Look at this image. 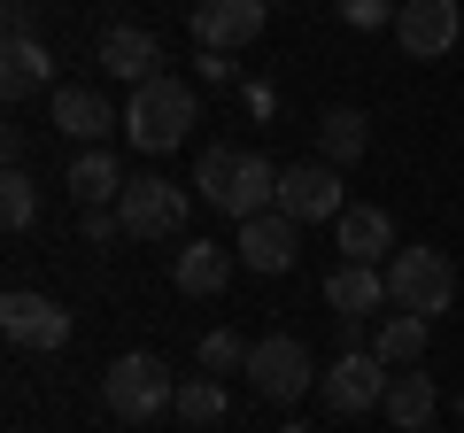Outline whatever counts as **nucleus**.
I'll return each instance as SVG.
<instances>
[{
  "label": "nucleus",
  "instance_id": "7",
  "mask_svg": "<svg viewBox=\"0 0 464 433\" xmlns=\"http://www.w3.org/2000/svg\"><path fill=\"white\" fill-rule=\"evenodd\" d=\"M0 333L16 341V349L54 356L70 341V310H63V302H47V294H32V286H8V294H0Z\"/></svg>",
  "mask_w": 464,
  "mask_h": 433
},
{
  "label": "nucleus",
  "instance_id": "22",
  "mask_svg": "<svg viewBox=\"0 0 464 433\" xmlns=\"http://www.w3.org/2000/svg\"><path fill=\"white\" fill-rule=\"evenodd\" d=\"M380 410L395 418V433H426V426H433V410H441V387H433L426 371H395V387H387Z\"/></svg>",
  "mask_w": 464,
  "mask_h": 433
},
{
  "label": "nucleus",
  "instance_id": "20",
  "mask_svg": "<svg viewBox=\"0 0 464 433\" xmlns=\"http://www.w3.org/2000/svg\"><path fill=\"white\" fill-rule=\"evenodd\" d=\"M426 333H433V317L387 310V317H380V333H372V356H380L387 371H418V356H426Z\"/></svg>",
  "mask_w": 464,
  "mask_h": 433
},
{
  "label": "nucleus",
  "instance_id": "4",
  "mask_svg": "<svg viewBox=\"0 0 464 433\" xmlns=\"http://www.w3.org/2000/svg\"><path fill=\"white\" fill-rule=\"evenodd\" d=\"M449 302H457V264L441 248H395L387 255V310L441 317Z\"/></svg>",
  "mask_w": 464,
  "mask_h": 433
},
{
  "label": "nucleus",
  "instance_id": "28",
  "mask_svg": "<svg viewBox=\"0 0 464 433\" xmlns=\"http://www.w3.org/2000/svg\"><path fill=\"white\" fill-rule=\"evenodd\" d=\"M194 78H201V85H225V78H232V54L201 47V54H194Z\"/></svg>",
  "mask_w": 464,
  "mask_h": 433
},
{
  "label": "nucleus",
  "instance_id": "14",
  "mask_svg": "<svg viewBox=\"0 0 464 433\" xmlns=\"http://www.w3.org/2000/svg\"><path fill=\"white\" fill-rule=\"evenodd\" d=\"M101 70H109L116 85H148V78H163V47H155V32H140V24H109V32H101Z\"/></svg>",
  "mask_w": 464,
  "mask_h": 433
},
{
  "label": "nucleus",
  "instance_id": "18",
  "mask_svg": "<svg viewBox=\"0 0 464 433\" xmlns=\"http://www.w3.org/2000/svg\"><path fill=\"white\" fill-rule=\"evenodd\" d=\"M325 310L364 325L372 310H387V271H372V264H341V271L325 279Z\"/></svg>",
  "mask_w": 464,
  "mask_h": 433
},
{
  "label": "nucleus",
  "instance_id": "19",
  "mask_svg": "<svg viewBox=\"0 0 464 433\" xmlns=\"http://www.w3.org/2000/svg\"><path fill=\"white\" fill-rule=\"evenodd\" d=\"M47 78H54V47L47 39H8V47H0V93L8 101H32Z\"/></svg>",
  "mask_w": 464,
  "mask_h": 433
},
{
  "label": "nucleus",
  "instance_id": "15",
  "mask_svg": "<svg viewBox=\"0 0 464 433\" xmlns=\"http://www.w3.org/2000/svg\"><path fill=\"white\" fill-rule=\"evenodd\" d=\"M341 264H372L380 271L387 255H395V216L387 209H372V201H356V209H341Z\"/></svg>",
  "mask_w": 464,
  "mask_h": 433
},
{
  "label": "nucleus",
  "instance_id": "21",
  "mask_svg": "<svg viewBox=\"0 0 464 433\" xmlns=\"http://www.w3.org/2000/svg\"><path fill=\"white\" fill-rule=\"evenodd\" d=\"M364 148H372L364 109H325V117H317V163L348 170V163H364Z\"/></svg>",
  "mask_w": 464,
  "mask_h": 433
},
{
  "label": "nucleus",
  "instance_id": "17",
  "mask_svg": "<svg viewBox=\"0 0 464 433\" xmlns=\"http://www.w3.org/2000/svg\"><path fill=\"white\" fill-rule=\"evenodd\" d=\"M225 279H232V248H217V240H186V248L170 255V286L194 294V302L225 294Z\"/></svg>",
  "mask_w": 464,
  "mask_h": 433
},
{
  "label": "nucleus",
  "instance_id": "1",
  "mask_svg": "<svg viewBox=\"0 0 464 433\" xmlns=\"http://www.w3.org/2000/svg\"><path fill=\"white\" fill-rule=\"evenodd\" d=\"M194 186H201V201H209V209L232 216V225H248V216L279 209V170H271L256 148H201Z\"/></svg>",
  "mask_w": 464,
  "mask_h": 433
},
{
  "label": "nucleus",
  "instance_id": "2",
  "mask_svg": "<svg viewBox=\"0 0 464 433\" xmlns=\"http://www.w3.org/2000/svg\"><path fill=\"white\" fill-rule=\"evenodd\" d=\"M194 124H201V93H194V78H179V70L132 85V101H124V140H132L140 155H170Z\"/></svg>",
  "mask_w": 464,
  "mask_h": 433
},
{
  "label": "nucleus",
  "instance_id": "27",
  "mask_svg": "<svg viewBox=\"0 0 464 433\" xmlns=\"http://www.w3.org/2000/svg\"><path fill=\"white\" fill-rule=\"evenodd\" d=\"M116 233H124V216H116V209H85V240H93V248H109Z\"/></svg>",
  "mask_w": 464,
  "mask_h": 433
},
{
  "label": "nucleus",
  "instance_id": "24",
  "mask_svg": "<svg viewBox=\"0 0 464 433\" xmlns=\"http://www.w3.org/2000/svg\"><path fill=\"white\" fill-rule=\"evenodd\" d=\"M179 426H217V418H225V387L209 380V371H201V380H179Z\"/></svg>",
  "mask_w": 464,
  "mask_h": 433
},
{
  "label": "nucleus",
  "instance_id": "9",
  "mask_svg": "<svg viewBox=\"0 0 464 433\" xmlns=\"http://www.w3.org/2000/svg\"><path fill=\"white\" fill-rule=\"evenodd\" d=\"M279 209L295 216V225H341V170L333 163H286L279 170Z\"/></svg>",
  "mask_w": 464,
  "mask_h": 433
},
{
  "label": "nucleus",
  "instance_id": "26",
  "mask_svg": "<svg viewBox=\"0 0 464 433\" xmlns=\"http://www.w3.org/2000/svg\"><path fill=\"white\" fill-rule=\"evenodd\" d=\"M402 0H341V24H356V32H380V24H395Z\"/></svg>",
  "mask_w": 464,
  "mask_h": 433
},
{
  "label": "nucleus",
  "instance_id": "16",
  "mask_svg": "<svg viewBox=\"0 0 464 433\" xmlns=\"http://www.w3.org/2000/svg\"><path fill=\"white\" fill-rule=\"evenodd\" d=\"M63 186L78 194V209H116L132 178L116 170V155H109V148H78V155H70V170H63Z\"/></svg>",
  "mask_w": 464,
  "mask_h": 433
},
{
  "label": "nucleus",
  "instance_id": "30",
  "mask_svg": "<svg viewBox=\"0 0 464 433\" xmlns=\"http://www.w3.org/2000/svg\"><path fill=\"white\" fill-rule=\"evenodd\" d=\"M457 418H464V395H457Z\"/></svg>",
  "mask_w": 464,
  "mask_h": 433
},
{
  "label": "nucleus",
  "instance_id": "8",
  "mask_svg": "<svg viewBox=\"0 0 464 433\" xmlns=\"http://www.w3.org/2000/svg\"><path fill=\"white\" fill-rule=\"evenodd\" d=\"M395 39L411 63H433V54L464 47V8L457 0H402L395 8Z\"/></svg>",
  "mask_w": 464,
  "mask_h": 433
},
{
  "label": "nucleus",
  "instance_id": "5",
  "mask_svg": "<svg viewBox=\"0 0 464 433\" xmlns=\"http://www.w3.org/2000/svg\"><path fill=\"white\" fill-rule=\"evenodd\" d=\"M317 380H325V371L310 364V349H302L295 333H271V341L248 349V387L264 402H286V410H295L302 395H317Z\"/></svg>",
  "mask_w": 464,
  "mask_h": 433
},
{
  "label": "nucleus",
  "instance_id": "6",
  "mask_svg": "<svg viewBox=\"0 0 464 433\" xmlns=\"http://www.w3.org/2000/svg\"><path fill=\"white\" fill-rule=\"evenodd\" d=\"M387 387H395V371H387L380 356H372V349H348V356H333V364H325L317 395H325L333 418H364V410H380V402H387Z\"/></svg>",
  "mask_w": 464,
  "mask_h": 433
},
{
  "label": "nucleus",
  "instance_id": "23",
  "mask_svg": "<svg viewBox=\"0 0 464 433\" xmlns=\"http://www.w3.org/2000/svg\"><path fill=\"white\" fill-rule=\"evenodd\" d=\"M32 216H39V178L24 163H8L0 170V225L8 233H32Z\"/></svg>",
  "mask_w": 464,
  "mask_h": 433
},
{
  "label": "nucleus",
  "instance_id": "25",
  "mask_svg": "<svg viewBox=\"0 0 464 433\" xmlns=\"http://www.w3.org/2000/svg\"><path fill=\"white\" fill-rule=\"evenodd\" d=\"M248 349H256V341H240V333H225V325H217V333H201V371H209V380H217V371H248Z\"/></svg>",
  "mask_w": 464,
  "mask_h": 433
},
{
  "label": "nucleus",
  "instance_id": "29",
  "mask_svg": "<svg viewBox=\"0 0 464 433\" xmlns=\"http://www.w3.org/2000/svg\"><path fill=\"white\" fill-rule=\"evenodd\" d=\"M279 433H310V426H302V418H286V426H279Z\"/></svg>",
  "mask_w": 464,
  "mask_h": 433
},
{
  "label": "nucleus",
  "instance_id": "12",
  "mask_svg": "<svg viewBox=\"0 0 464 433\" xmlns=\"http://www.w3.org/2000/svg\"><path fill=\"white\" fill-rule=\"evenodd\" d=\"M264 16H271V0H194V39L232 54V47H248L264 32Z\"/></svg>",
  "mask_w": 464,
  "mask_h": 433
},
{
  "label": "nucleus",
  "instance_id": "13",
  "mask_svg": "<svg viewBox=\"0 0 464 433\" xmlns=\"http://www.w3.org/2000/svg\"><path fill=\"white\" fill-rule=\"evenodd\" d=\"M47 117H54V132H63V140L101 148L109 124H124V109H109V93H93V85H63V93L47 101Z\"/></svg>",
  "mask_w": 464,
  "mask_h": 433
},
{
  "label": "nucleus",
  "instance_id": "3",
  "mask_svg": "<svg viewBox=\"0 0 464 433\" xmlns=\"http://www.w3.org/2000/svg\"><path fill=\"white\" fill-rule=\"evenodd\" d=\"M101 395H109V418H124V426H155L163 410H179V387H170V364L148 349L116 356L109 371H101Z\"/></svg>",
  "mask_w": 464,
  "mask_h": 433
},
{
  "label": "nucleus",
  "instance_id": "11",
  "mask_svg": "<svg viewBox=\"0 0 464 433\" xmlns=\"http://www.w3.org/2000/svg\"><path fill=\"white\" fill-rule=\"evenodd\" d=\"M295 233H302V225H295L286 209H264V216H248V225H232V255L271 279V271L295 264Z\"/></svg>",
  "mask_w": 464,
  "mask_h": 433
},
{
  "label": "nucleus",
  "instance_id": "10",
  "mask_svg": "<svg viewBox=\"0 0 464 433\" xmlns=\"http://www.w3.org/2000/svg\"><path fill=\"white\" fill-rule=\"evenodd\" d=\"M186 209H194V201H186L170 178H132L124 201H116V216H124V233H132V240H170L186 225Z\"/></svg>",
  "mask_w": 464,
  "mask_h": 433
}]
</instances>
